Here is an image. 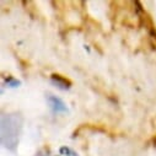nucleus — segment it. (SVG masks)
Returning <instances> with one entry per match:
<instances>
[{
    "label": "nucleus",
    "mask_w": 156,
    "mask_h": 156,
    "mask_svg": "<svg viewBox=\"0 0 156 156\" xmlns=\"http://www.w3.org/2000/svg\"><path fill=\"white\" fill-rule=\"evenodd\" d=\"M154 145L156 146V139H154Z\"/></svg>",
    "instance_id": "20e7f679"
},
{
    "label": "nucleus",
    "mask_w": 156,
    "mask_h": 156,
    "mask_svg": "<svg viewBox=\"0 0 156 156\" xmlns=\"http://www.w3.org/2000/svg\"><path fill=\"white\" fill-rule=\"evenodd\" d=\"M51 79L62 90H69L71 87V81L69 79H66V77L59 75V74H52L51 75Z\"/></svg>",
    "instance_id": "f257e3e1"
},
{
    "label": "nucleus",
    "mask_w": 156,
    "mask_h": 156,
    "mask_svg": "<svg viewBox=\"0 0 156 156\" xmlns=\"http://www.w3.org/2000/svg\"><path fill=\"white\" fill-rule=\"evenodd\" d=\"M48 102H49V105H51V107L53 108L54 112H68L66 105L60 98H58L57 96L48 95Z\"/></svg>",
    "instance_id": "f03ea898"
},
{
    "label": "nucleus",
    "mask_w": 156,
    "mask_h": 156,
    "mask_svg": "<svg viewBox=\"0 0 156 156\" xmlns=\"http://www.w3.org/2000/svg\"><path fill=\"white\" fill-rule=\"evenodd\" d=\"M5 81H6V84H8V86H10V87H16V86H19V85H21V83H20L19 80H16V79H14V77H11V76H9V77H6V79H5Z\"/></svg>",
    "instance_id": "7ed1b4c3"
}]
</instances>
